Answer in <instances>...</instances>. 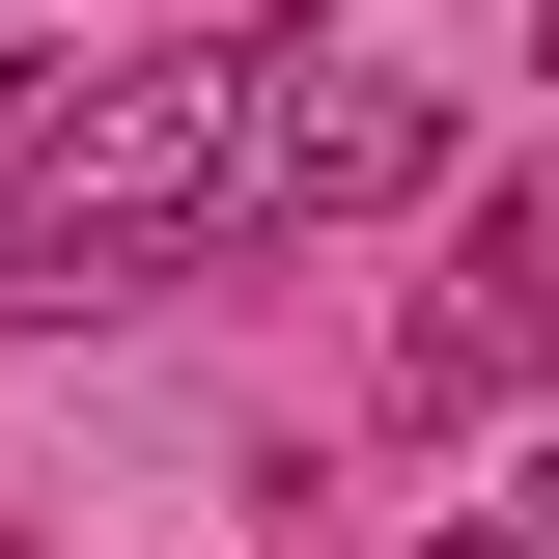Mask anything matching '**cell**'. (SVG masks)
I'll list each match as a JSON object with an SVG mask.
<instances>
[{
  "mask_svg": "<svg viewBox=\"0 0 559 559\" xmlns=\"http://www.w3.org/2000/svg\"><path fill=\"white\" fill-rule=\"evenodd\" d=\"M224 224H252V28H197V57H84L57 112H28V168H0V308H28V336L168 308Z\"/></svg>",
  "mask_w": 559,
  "mask_h": 559,
  "instance_id": "1",
  "label": "cell"
},
{
  "mask_svg": "<svg viewBox=\"0 0 559 559\" xmlns=\"http://www.w3.org/2000/svg\"><path fill=\"white\" fill-rule=\"evenodd\" d=\"M448 197V84L419 57H252V224H419Z\"/></svg>",
  "mask_w": 559,
  "mask_h": 559,
  "instance_id": "2",
  "label": "cell"
},
{
  "mask_svg": "<svg viewBox=\"0 0 559 559\" xmlns=\"http://www.w3.org/2000/svg\"><path fill=\"white\" fill-rule=\"evenodd\" d=\"M419 419H476V392H532V364H559V197H476V224H448V280H419Z\"/></svg>",
  "mask_w": 559,
  "mask_h": 559,
  "instance_id": "3",
  "label": "cell"
},
{
  "mask_svg": "<svg viewBox=\"0 0 559 559\" xmlns=\"http://www.w3.org/2000/svg\"><path fill=\"white\" fill-rule=\"evenodd\" d=\"M419 559H532V532H419Z\"/></svg>",
  "mask_w": 559,
  "mask_h": 559,
  "instance_id": "4",
  "label": "cell"
}]
</instances>
